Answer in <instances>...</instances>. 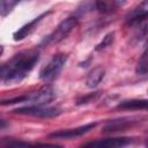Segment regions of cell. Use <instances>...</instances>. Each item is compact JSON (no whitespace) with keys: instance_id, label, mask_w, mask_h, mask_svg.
Segmentation results:
<instances>
[{"instance_id":"6da1fadb","label":"cell","mask_w":148,"mask_h":148,"mask_svg":"<svg viewBox=\"0 0 148 148\" xmlns=\"http://www.w3.org/2000/svg\"><path fill=\"white\" fill-rule=\"evenodd\" d=\"M39 59L37 49L24 50L16 53L1 66V81L6 86L20 83L27 74L35 67Z\"/></svg>"},{"instance_id":"7a4b0ae2","label":"cell","mask_w":148,"mask_h":148,"mask_svg":"<svg viewBox=\"0 0 148 148\" xmlns=\"http://www.w3.org/2000/svg\"><path fill=\"white\" fill-rule=\"evenodd\" d=\"M66 61H67V57L65 54H62V53L54 54L49 60V62L40 69V72H39L40 80H43L44 82L53 81L56 77H58V75L62 71Z\"/></svg>"},{"instance_id":"3957f363","label":"cell","mask_w":148,"mask_h":148,"mask_svg":"<svg viewBox=\"0 0 148 148\" xmlns=\"http://www.w3.org/2000/svg\"><path fill=\"white\" fill-rule=\"evenodd\" d=\"M77 23V18L75 16H71V17H67L66 20L61 21L57 28L44 39V44L46 45H50V44H57L59 42H61L62 39H65L69 32L75 28Z\"/></svg>"},{"instance_id":"277c9868","label":"cell","mask_w":148,"mask_h":148,"mask_svg":"<svg viewBox=\"0 0 148 148\" xmlns=\"http://www.w3.org/2000/svg\"><path fill=\"white\" fill-rule=\"evenodd\" d=\"M15 113L18 114H25V116H34L39 118H52L57 117L61 113V110L53 106H46V105H39V104H31L23 108H17L14 110Z\"/></svg>"},{"instance_id":"5b68a950","label":"cell","mask_w":148,"mask_h":148,"mask_svg":"<svg viewBox=\"0 0 148 148\" xmlns=\"http://www.w3.org/2000/svg\"><path fill=\"white\" fill-rule=\"evenodd\" d=\"M56 98V90L52 86L45 84L39 90L34 92L32 95L27 96V102H30L31 104H39V105H46L51 103Z\"/></svg>"},{"instance_id":"8992f818","label":"cell","mask_w":148,"mask_h":148,"mask_svg":"<svg viewBox=\"0 0 148 148\" xmlns=\"http://www.w3.org/2000/svg\"><path fill=\"white\" fill-rule=\"evenodd\" d=\"M95 126H96V123H90V124H86V125L76 127V128L60 130V131L51 133L49 136L52 139H74V138H77V136H81V135L88 133Z\"/></svg>"},{"instance_id":"52a82bcc","label":"cell","mask_w":148,"mask_h":148,"mask_svg":"<svg viewBox=\"0 0 148 148\" xmlns=\"http://www.w3.org/2000/svg\"><path fill=\"white\" fill-rule=\"evenodd\" d=\"M131 138H108L103 140L91 141L86 143V147H109V148H117V147H125L132 143Z\"/></svg>"},{"instance_id":"ba28073f","label":"cell","mask_w":148,"mask_h":148,"mask_svg":"<svg viewBox=\"0 0 148 148\" xmlns=\"http://www.w3.org/2000/svg\"><path fill=\"white\" fill-rule=\"evenodd\" d=\"M51 12L49 10V12H45V13H43V14H40L39 16H37V17H35L32 21H30L29 23H27V24H24L22 28H20L17 31H15L14 32V35H13V37H14V39L15 40H22V39H24L25 37H28L36 28H37V25L39 24V22L44 18V17H46L49 14H50Z\"/></svg>"},{"instance_id":"9c48e42d","label":"cell","mask_w":148,"mask_h":148,"mask_svg":"<svg viewBox=\"0 0 148 148\" xmlns=\"http://www.w3.org/2000/svg\"><path fill=\"white\" fill-rule=\"evenodd\" d=\"M148 17V0H143L139 6H136L127 16V21L131 24Z\"/></svg>"},{"instance_id":"30bf717a","label":"cell","mask_w":148,"mask_h":148,"mask_svg":"<svg viewBox=\"0 0 148 148\" xmlns=\"http://www.w3.org/2000/svg\"><path fill=\"white\" fill-rule=\"evenodd\" d=\"M104 75H105V71L102 66H97L95 67L94 69H91L86 79V86L90 89L92 88H96L101 81L104 79Z\"/></svg>"},{"instance_id":"8fae6325","label":"cell","mask_w":148,"mask_h":148,"mask_svg":"<svg viewBox=\"0 0 148 148\" xmlns=\"http://www.w3.org/2000/svg\"><path fill=\"white\" fill-rule=\"evenodd\" d=\"M126 0H96V9L101 13H111L121 7Z\"/></svg>"},{"instance_id":"7c38bea8","label":"cell","mask_w":148,"mask_h":148,"mask_svg":"<svg viewBox=\"0 0 148 148\" xmlns=\"http://www.w3.org/2000/svg\"><path fill=\"white\" fill-rule=\"evenodd\" d=\"M119 109L126 110H148V99H131L118 104Z\"/></svg>"},{"instance_id":"4fadbf2b","label":"cell","mask_w":148,"mask_h":148,"mask_svg":"<svg viewBox=\"0 0 148 148\" xmlns=\"http://www.w3.org/2000/svg\"><path fill=\"white\" fill-rule=\"evenodd\" d=\"M134 27V38L136 40H140L141 38H143L147 34H148V17L142 18L133 24H131Z\"/></svg>"},{"instance_id":"5bb4252c","label":"cell","mask_w":148,"mask_h":148,"mask_svg":"<svg viewBox=\"0 0 148 148\" xmlns=\"http://www.w3.org/2000/svg\"><path fill=\"white\" fill-rule=\"evenodd\" d=\"M135 72L139 75H146L148 74V42L145 46V50L140 57V59L138 60L136 67H135Z\"/></svg>"},{"instance_id":"9a60e30c","label":"cell","mask_w":148,"mask_h":148,"mask_svg":"<svg viewBox=\"0 0 148 148\" xmlns=\"http://www.w3.org/2000/svg\"><path fill=\"white\" fill-rule=\"evenodd\" d=\"M128 125L127 121H125L124 119H119V120H113L112 123L108 124L105 127H104V131L105 132H113V131H121L123 128H125L126 126Z\"/></svg>"},{"instance_id":"2e32d148","label":"cell","mask_w":148,"mask_h":148,"mask_svg":"<svg viewBox=\"0 0 148 148\" xmlns=\"http://www.w3.org/2000/svg\"><path fill=\"white\" fill-rule=\"evenodd\" d=\"M113 38H114V34L113 32H109L108 35H105L103 40L96 46V51H101V50H104L105 47L110 46L112 44V42H113Z\"/></svg>"},{"instance_id":"e0dca14e","label":"cell","mask_w":148,"mask_h":148,"mask_svg":"<svg viewBox=\"0 0 148 148\" xmlns=\"http://www.w3.org/2000/svg\"><path fill=\"white\" fill-rule=\"evenodd\" d=\"M101 96V91H96V92H91L80 99H77V104H86V103H90L92 101H96L98 97Z\"/></svg>"},{"instance_id":"ac0fdd59","label":"cell","mask_w":148,"mask_h":148,"mask_svg":"<svg viewBox=\"0 0 148 148\" xmlns=\"http://www.w3.org/2000/svg\"><path fill=\"white\" fill-rule=\"evenodd\" d=\"M146 145H147V146H148V141H147V142H146Z\"/></svg>"}]
</instances>
